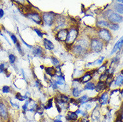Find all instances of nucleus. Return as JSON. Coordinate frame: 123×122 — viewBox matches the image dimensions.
<instances>
[{
    "label": "nucleus",
    "instance_id": "obj_15",
    "mask_svg": "<svg viewBox=\"0 0 123 122\" xmlns=\"http://www.w3.org/2000/svg\"><path fill=\"white\" fill-rule=\"evenodd\" d=\"M123 46V35L122 36V37L119 39V40L117 41V43H115V45H114V47H113V49L112 50V52H111V54H113V53H115L118 50V49H120Z\"/></svg>",
    "mask_w": 123,
    "mask_h": 122
},
{
    "label": "nucleus",
    "instance_id": "obj_18",
    "mask_svg": "<svg viewBox=\"0 0 123 122\" xmlns=\"http://www.w3.org/2000/svg\"><path fill=\"white\" fill-rule=\"evenodd\" d=\"M96 25L98 28H100V29L102 28H107L109 25V23L105 20H100L98 22H97L96 23Z\"/></svg>",
    "mask_w": 123,
    "mask_h": 122
},
{
    "label": "nucleus",
    "instance_id": "obj_3",
    "mask_svg": "<svg viewBox=\"0 0 123 122\" xmlns=\"http://www.w3.org/2000/svg\"><path fill=\"white\" fill-rule=\"evenodd\" d=\"M90 47L94 52L99 53L101 52L104 47V43L98 38H93L90 41Z\"/></svg>",
    "mask_w": 123,
    "mask_h": 122
},
{
    "label": "nucleus",
    "instance_id": "obj_20",
    "mask_svg": "<svg viewBox=\"0 0 123 122\" xmlns=\"http://www.w3.org/2000/svg\"><path fill=\"white\" fill-rule=\"evenodd\" d=\"M105 86H106V83L104 81H98L97 85L96 86V91L97 92H100L105 89Z\"/></svg>",
    "mask_w": 123,
    "mask_h": 122
},
{
    "label": "nucleus",
    "instance_id": "obj_17",
    "mask_svg": "<svg viewBox=\"0 0 123 122\" xmlns=\"http://www.w3.org/2000/svg\"><path fill=\"white\" fill-rule=\"evenodd\" d=\"M99 98H100L99 101H100L101 104H103V105L106 104L108 101V93L105 92L104 93H102L101 96Z\"/></svg>",
    "mask_w": 123,
    "mask_h": 122
},
{
    "label": "nucleus",
    "instance_id": "obj_35",
    "mask_svg": "<svg viewBox=\"0 0 123 122\" xmlns=\"http://www.w3.org/2000/svg\"><path fill=\"white\" fill-rule=\"evenodd\" d=\"M16 47H17V49L18 50L19 53L21 54V55H24V52H23V50H22V47H21V46H20V43H18L16 44Z\"/></svg>",
    "mask_w": 123,
    "mask_h": 122
},
{
    "label": "nucleus",
    "instance_id": "obj_23",
    "mask_svg": "<svg viewBox=\"0 0 123 122\" xmlns=\"http://www.w3.org/2000/svg\"><path fill=\"white\" fill-rule=\"evenodd\" d=\"M53 100H54V98H50L48 99L46 105H44V110H49L52 107Z\"/></svg>",
    "mask_w": 123,
    "mask_h": 122
},
{
    "label": "nucleus",
    "instance_id": "obj_16",
    "mask_svg": "<svg viewBox=\"0 0 123 122\" xmlns=\"http://www.w3.org/2000/svg\"><path fill=\"white\" fill-rule=\"evenodd\" d=\"M43 46H44L45 49H47V50L52 51V50H53V49H54V43H53L50 40L45 38V39H43Z\"/></svg>",
    "mask_w": 123,
    "mask_h": 122
},
{
    "label": "nucleus",
    "instance_id": "obj_37",
    "mask_svg": "<svg viewBox=\"0 0 123 122\" xmlns=\"http://www.w3.org/2000/svg\"><path fill=\"white\" fill-rule=\"evenodd\" d=\"M55 107H56V110H57V111H58V112L59 113H61L62 110L61 106H60L58 104L55 103Z\"/></svg>",
    "mask_w": 123,
    "mask_h": 122
},
{
    "label": "nucleus",
    "instance_id": "obj_25",
    "mask_svg": "<svg viewBox=\"0 0 123 122\" xmlns=\"http://www.w3.org/2000/svg\"><path fill=\"white\" fill-rule=\"evenodd\" d=\"M50 59H51V61H52V64L55 67H58V66H60V61L58 60V59L55 58L54 56H51Z\"/></svg>",
    "mask_w": 123,
    "mask_h": 122
},
{
    "label": "nucleus",
    "instance_id": "obj_43",
    "mask_svg": "<svg viewBox=\"0 0 123 122\" xmlns=\"http://www.w3.org/2000/svg\"><path fill=\"white\" fill-rule=\"evenodd\" d=\"M118 2H120V3H123V0H118Z\"/></svg>",
    "mask_w": 123,
    "mask_h": 122
},
{
    "label": "nucleus",
    "instance_id": "obj_31",
    "mask_svg": "<svg viewBox=\"0 0 123 122\" xmlns=\"http://www.w3.org/2000/svg\"><path fill=\"white\" fill-rule=\"evenodd\" d=\"M9 35H10L11 39H12V41L13 42V43L16 45L17 43H18V39H17L16 36H15V35H13V34H10Z\"/></svg>",
    "mask_w": 123,
    "mask_h": 122
},
{
    "label": "nucleus",
    "instance_id": "obj_14",
    "mask_svg": "<svg viewBox=\"0 0 123 122\" xmlns=\"http://www.w3.org/2000/svg\"><path fill=\"white\" fill-rule=\"evenodd\" d=\"M44 69H45V71H46V73L48 75H49L51 77L56 76L57 69H55L54 67H53V66H52V67H45Z\"/></svg>",
    "mask_w": 123,
    "mask_h": 122
},
{
    "label": "nucleus",
    "instance_id": "obj_12",
    "mask_svg": "<svg viewBox=\"0 0 123 122\" xmlns=\"http://www.w3.org/2000/svg\"><path fill=\"white\" fill-rule=\"evenodd\" d=\"M66 120L68 121V122H76L78 120V115L75 111H70L66 114Z\"/></svg>",
    "mask_w": 123,
    "mask_h": 122
},
{
    "label": "nucleus",
    "instance_id": "obj_28",
    "mask_svg": "<svg viewBox=\"0 0 123 122\" xmlns=\"http://www.w3.org/2000/svg\"><path fill=\"white\" fill-rule=\"evenodd\" d=\"M108 77V73L105 72L103 73L102 74L100 75V76L99 77V80L100 81H105V80H106Z\"/></svg>",
    "mask_w": 123,
    "mask_h": 122
},
{
    "label": "nucleus",
    "instance_id": "obj_38",
    "mask_svg": "<svg viewBox=\"0 0 123 122\" xmlns=\"http://www.w3.org/2000/svg\"><path fill=\"white\" fill-rule=\"evenodd\" d=\"M91 108H92V105L90 104H87L86 105H85V107H84V109L86 110V111L90 110V109H91Z\"/></svg>",
    "mask_w": 123,
    "mask_h": 122
},
{
    "label": "nucleus",
    "instance_id": "obj_10",
    "mask_svg": "<svg viewBox=\"0 0 123 122\" xmlns=\"http://www.w3.org/2000/svg\"><path fill=\"white\" fill-rule=\"evenodd\" d=\"M68 29L67 28H63L62 29H60L58 31V32L56 33V38L57 40L60 41H66V37L68 35Z\"/></svg>",
    "mask_w": 123,
    "mask_h": 122
},
{
    "label": "nucleus",
    "instance_id": "obj_19",
    "mask_svg": "<svg viewBox=\"0 0 123 122\" xmlns=\"http://www.w3.org/2000/svg\"><path fill=\"white\" fill-rule=\"evenodd\" d=\"M82 90H80L78 87H74L72 89V93L74 98H78L81 94Z\"/></svg>",
    "mask_w": 123,
    "mask_h": 122
},
{
    "label": "nucleus",
    "instance_id": "obj_36",
    "mask_svg": "<svg viewBox=\"0 0 123 122\" xmlns=\"http://www.w3.org/2000/svg\"><path fill=\"white\" fill-rule=\"evenodd\" d=\"M82 116L84 118H88L89 117V115H88V112L87 111H82Z\"/></svg>",
    "mask_w": 123,
    "mask_h": 122
},
{
    "label": "nucleus",
    "instance_id": "obj_7",
    "mask_svg": "<svg viewBox=\"0 0 123 122\" xmlns=\"http://www.w3.org/2000/svg\"><path fill=\"white\" fill-rule=\"evenodd\" d=\"M26 16L28 18L31 19L37 25H41L43 23V21H42V15H40V13L37 12L36 11H31V12L28 13Z\"/></svg>",
    "mask_w": 123,
    "mask_h": 122
},
{
    "label": "nucleus",
    "instance_id": "obj_2",
    "mask_svg": "<svg viewBox=\"0 0 123 122\" xmlns=\"http://www.w3.org/2000/svg\"><path fill=\"white\" fill-rule=\"evenodd\" d=\"M78 35H79V29L76 26H72L70 29H68V35L65 41L66 45L72 47L74 43L76 41Z\"/></svg>",
    "mask_w": 123,
    "mask_h": 122
},
{
    "label": "nucleus",
    "instance_id": "obj_42",
    "mask_svg": "<svg viewBox=\"0 0 123 122\" xmlns=\"http://www.w3.org/2000/svg\"><path fill=\"white\" fill-rule=\"evenodd\" d=\"M120 117H121V120H122L123 122V111L121 112V113H120Z\"/></svg>",
    "mask_w": 123,
    "mask_h": 122
},
{
    "label": "nucleus",
    "instance_id": "obj_22",
    "mask_svg": "<svg viewBox=\"0 0 123 122\" xmlns=\"http://www.w3.org/2000/svg\"><path fill=\"white\" fill-rule=\"evenodd\" d=\"M96 88V85L93 82L86 83V85L84 86V89H88V90H94Z\"/></svg>",
    "mask_w": 123,
    "mask_h": 122
},
{
    "label": "nucleus",
    "instance_id": "obj_40",
    "mask_svg": "<svg viewBox=\"0 0 123 122\" xmlns=\"http://www.w3.org/2000/svg\"><path fill=\"white\" fill-rule=\"evenodd\" d=\"M4 15V11L3 9H0V18H2Z\"/></svg>",
    "mask_w": 123,
    "mask_h": 122
},
{
    "label": "nucleus",
    "instance_id": "obj_41",
    "mask_svg": "<svg viewBox=\"0 0 123 122\" xmlns=\"http://www.w3.org/2000/svg\"><path fill=\"white\" fill-rule=\"evenodd\" d=\"M63 122L61 120V119H58V118H56L54 120V122Z\"/></svg>",
    "mask_w": 123,
    "mask_h": 122
},
{
    "label": "nucleus",
    "instance_id": "obj_29",
    "mask_svg": "<svg viewBox=\"0 0 123 122\" xmlns=\"http://www.w3.org/2000/svg\"><path fill=\"white\" fill-rule=\"evenodd\" d=\"M15 59H16V58H15V56L13 54H9V63L11 64H13L14 63H15Z\"/></svg>",
    "mask_w": 123,
    "mask_h": 122
},
{
    "label": "nucleus",
    "instance_id": "obj_13",
    "mask_svg": "<svg viewBox=\"0 0 123 122\" xmlns=\"http://www.w3.org/2000/svg\"><path fill=\"white\" fill-rule=\"evenodd\" d=\"M81 79V83H86L89 82L92 79V74L91 71H88L86 72L84 76L80 77Z\"/></svg>",
    "mask_w": 123,
    "mask_h": 122
},
{
    "label": "nucleus",
    "instance_id": "obj_27",
    "mask_svg": "<svg viewBox=\"0 0 123 122\" xmlns=\"http://www.w3.org/2000/svg\"><path fill=\"white\" fill-rule=\"evenodd\" d=\"M34 31L37 34V35L39 37H42L43 35H44V34H43V32L42 31V30H41L40 29H39V28H34Z\"/></svg>",
    "mask_w": 123,
    "mask_h": 122
},
{
    "label": "nucleus",
    "instance_id": "obj_34",
    "mask_svg": "<svg viewBox=\"0 0 123 122\" xmlns=\"http://www.w3.org/2000/svg\"><path fill=\"white\" fill-rule=\"evenodd\" d=\"M29 103H30V101L28 100L25 101V103L24 104V105L22 106V110L24 111H25L26 110H28V105H29Z\"/></svg>",
    "mask_w": 123,
    "mask_h": 122
},
{
    "label": "nucleus",
    "instance_id": "obj_9",
    "mask_svg": "<svg viewBox=\"0 0 123 122\" xmlns=\"http://www.w3.org/2000/svg\"><path fill=\"white\" fill-rule=\"evenodd\" d=\"M66 20L64 17L59 16L58 17H55V22L54 24L55 25V29L59 31L60 29H63V28L66 25Z\"/></svg>",
    "mask_w": 123,
    "mask_h": 122
},
{
    "label": "nucleus",
    "instance_id": "obj_39",
    "mask_svg": "<svg viewBox=\"0 0 123 122\" xmlns=\"http://www.w3.org/2000/svg\"><path fill=\"white\" fill-rule=\"evenodd\" d=\"M79 122H90L89 119L82 117V118H81V119H80V120L79 121Z\"/></svg>",
    "mask_w": 123,
    "mask_h": 122
},
{
    "label": "nucleus",
    "instance_id": "obj_44",
    "mask_svg": "<svg viewBox=\"0 0 123 122\" xmlns=\"http://www.w3.org/2000/svg\"><path fill=\"white\" fill-rule=\"evenodd\" d=\"M3 71L2 70H1V68H0V73H3Z\"/></svg>",
    "mask_w": 123,
    "mask_h": 122
},
{
    "label": "nucleus",
    "instance_id": "obj_4",
    "mask_svg": "<svg viewBox=\"0 0 123 122\" xmlns=\"http://www.w3.org/2000/svg\"><path fill=\"white\" fill-rule=\"evenodd\" d=\"M105 17H106L112 23H117L123 22V17L118 13L112 12V10H108L105 13Z\"/></svg>",
    "mask_w": 123,
    "mask_h": 122
},
{
    "label": "nucleus",
    "instance_id": "obj_33",
    "mask_svg": "<svg viewBox=\"0 0 123 122\" xmlns=\"http://www.w3.org/2000/svg\"><path fill=\"white\" fill-rule=\"evenodd\" d=\"M9 92H10V87H9V86H5L2 87V92L4 93H7Z\"/></svg>",
    "mask_w": 123,
    "mask_h": 122
},
{
    "label": "nucleus",
    "instance_id": "obj_26",
    "mask_svg": "<svg viewBox=\"0 0 123 122\" xmlns=\"http://www.w3.org/2000/svg\"><path fill=\"white\" fill-rule=\"evenodd\" d=\"M108 28H109L110 29H112V30L117 31L119 29V25L117 24V23H109Z\"/></svg>",
    "mask_w": 123,
    "mask_h": 122
},
{
    "label": "nucleus",
    "instance_id": "obj_30",
    "mask_svg": "<svg viewBox=\"0 0 123 122\" xmlns=\"http://www.w3.org/2000/svg\"><path fill=\"white\" fill-rule=\"evenodd\" d=\"M104 59H105V58H104V57H100V58H99V59H98L96 61H95L94 62H93L92 64H93V65H100L103 62V60H104Z\"/></svg>",
    "mask_w": 123,
    "mask_h": 122
},
{
    "label": "nucleus",
    "instance_id": "obj_1",
    "mask_svg": "<svg viewBox=\"0 0 123 122\" xmlns=\"http://www.w3.org/2000/svg\"><path fill=\"white\" fill-rule=\"evenodd\" d=\"M89 47L90 44L88 41L82 37L76 40V43L72 46L71 50L74 55L78 57H82L86 54Z\"/></svg>",
    "mask_w": 123,
    "mask_h": 122
},
{
    "label": "nucleus",
    "instance_id": "obj_24",
    "mask_svg": "<svg viewBox=\"0 0 123 122\" xmlns=\"http://www.w3.org/2000/svg\"><path fill=\"white\" fill-rule=\"evenodd\" d=\"M123 75H119V76L117 77L116 81H115V82H114V84H115V86H120L121 84H123Z\"/></svg>",
    "mask_w": 123,
    "mask_h": 122
},
{
    "label": "nucleus",
    "instance_id": "obj_5",
    "mask_svg": "<svg viewBox=\"0 0 123 122\" xmlns=\"http://www.w3.org/2000/svg\"><path fill=\"white\" fill-rule=\"evenodd\" d=\"M56 14L53 12H44L42 14V21L46 25L51 26L54 24Z\"/></svg>",
    "mask_w": 123,
    "mask_h": 122
},
{
    "label": "nucleus",
    "instance_id": "obj_8",
    "mask_svg": "<svg viewBox=\"0 0 123 122\" xmlns=\"http://www.w3.org/2000/svg\"><path fill=\"white\" fill-rule=\"evenodd\" d=\"M9 118V113L5 104L0 102V119L6 122Z\"/></svg>",
    "mask_w": 123,
    "mask_h": 122
},
{
    "label": "nucleus",
    "instance_id": "obj_32",
    "mask_svg": "<svg viewBox=\"0 0 123 122\" xmlns=\"http://www.w3.org/2000/svg\"><path fill=\"white\" fill-rule=\"evenodd\" d=\"M15 98L17 99H19V101H24L25 99L24 96H22L20 93H17L15 95Z\"/></svg>",
    "mask_w": 123,
    "mask_h": 122
},
{
    "label": "nucleus",
    "instance_id": "obj_45",
    "mask_svg": "<svg viewBox=\"0 0 123 122\" xmlns=\"http://www.w3.org/2000/svg\"><path fill=\"white\" fill-rule=\"evenodd\" d=\"M40 67H41L42 69H43V68H45V67H43V65H40Z\"/></svg>",
    "mask_w": 123,
    "mask_h": 122
},
{
    "label": "nucleus",
    "instance_id": "obj_46",
    "mask_svg": "<svg viewBox=\"0 0 123 122\" xmlns=\"http://www.w3.org/2000/svg\"><path fill=\"white\" fill-rule=\"evenodd\" d=\"M0 35H1V30H0Z\"/></svg>",
    "mask_w": 123,
    "mask_h": 122
},
{
    "label": "nucleus",
    "instance_id": "obj_21",
    "mask_svg": "<svg viewBox=\"0 0 123 122\" xmlns=\"http://www.w3.org/2000/svg\"><path fill=\"white\" fill-rule=\"evenodd\" d=\"M114 9L117 11L118 14H123V4L121 3H117L114 6Z\"/></svg>",
    "mask_w": 123,
    "mask_h": 122
},
{
    "label": "nucleus",
    "instance_id": "obj_11",
    "mask_svg": "<svg viewBox=\"0 0 123 122\" xmlns=\"http://www.w3.org/2000/svg\"><path fill=\"white\" fill-rule=\"evenodd\" d=\"M33 54L35 56L40 57V58H43L45 55V52L43 49L40 46H36L34 47V49L32 50Z\"/></svg>",
    "mask_w": 123,
    "mask_h": 122
},
{
    "label": "nucleus",
    "instance_id": "obj_6",
    "mask_svg": "<svg viewBox=\"0 0 123 122\" xmlns=\"http://www.w3.org/2000/svg\"><path fill=\"white\" fill-rule=\"evenodd\" d=\"M99 39L105 42H109L112 39V35L110 31L106 28L100 29L98 31Z\"/></svg>",
    "mask_w": 123,
    "mask_h": 122
}]
</instances>
